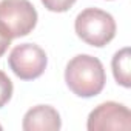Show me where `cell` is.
<instances>
[{"instance_id":"4","label":"cell","mask_w":131,"mask_h":131,"mask_svg":"<svg viewBox=\"0 0 131 131\" xmlns=\"http://www.w3.org/2000/svg\"><path fill=\"white\" fill-rule=\"evenodd\" d=\"M9 68L22 80H34L40 77L46 68V52L34 43H22L13 48L8 57Z\"/></svg>"},{"instance_id":"1","label":"cell","mask_w":131,"mask_h":131,"mask_svg":"<svg viewBox=\"0 0 131 131\" xmlns=\"http://www.w3.org/2000/svg\"><path fill=\"white\" fill-rule=\"evenodd\" d=\"M65 82L76 96L88 99L100 94L106 82V74L97 57L79 54L68 62L65 70Z\"/></svg>"},{"instance_id":"7","label":"cell","mask_w":131,"mask_h":131,"mask_svg":"<svg viewBox=\"0 0 131 131\" xmlns=\"http://www.w3.org/2000/svg\"><path fill=\"white\" fill-rule=\"evenodd\" d=\"M129 48H122L120 51H117L113 57L111 67H113V74L114 79L119 85L129 88L131 86V77H129Z\"/></svg>"},{"instance_id":"2","label":"cell","mask_w":131,"mask_h":131,"mask_svg":"<svg viewBox=\"0 0 131 131\" xmlns=\"http://www.w3.org/2000/svg\"><path fill=\"white\" fill-rule=\"evenodd\" d=\"M77 36L88 45L102 48L116 36V22L113 16L99 8L83 9L74 22Z\"/></svg>"},{"instance_id":"11","label":"cell","mask_w":131,"mask_h":131,"mask_svg":"<svg viewBox=\"0 0 131 131\" xmlns=\"http://www.w3.org/2000/svg\"><path fill=\"white\" fill-rule=\"evenodd\" d=\"M0 131H2V125H0Z\"/></svg>"},{"instance_id":"10","label":"cell","mask_w":131,"mask_h":131,"mask_svg":"<svg viewBox=\"0 0 131 131\" xmlns=\"http://www.w3.org/2000/svg\"><path fill=\"white\" fill-rule=\"evenodd\" d=\"M9 45H11V36L8 34V31L2 25H0V57L6 52Z\"/></svg>"},{"instance_id":"5","label":"cell","mask_w":131,"mask_h":131,"mask_svg":"<svg viewBox=\"0 0 131 131\" xmlns=\"http://www.w3.org/2000/svg\"><path fill=\"white\" fill-rule=\"evenodd\" d=\"M90 131H108V129H131V113L129 110L117 102H105L96 106L86 122Z\"/></svg>"},{"instance_id":"3","label":"cell","mask_w":131,"mask_h":131,"mask_svg":"<svg viewBox=\"0 0 131 131\" xmlns=\"http://www.w3.org/2000/svg\"><path fill=\"white\" fill-rule=\"evenodd\" d=\"M37 23V11L29 0H2L0 2V25L11 39L28 36Z\"/></svg>"},{"instance_id":"6","label":"cell","mask_w":131,"mask_h":131,"mask_svg":"<svg viewBox=\"0 0 131 131\" xmlns=\"http://www.w3.org/2000/svg\"><path fill=\"white\" fill-rule=\"evenodd\" d=\"M60 126V114L49 105H37L28 110L22 123L25 131H57Z\"/></svg>"},{"instance_id":"8","label":"cell","mask_w":131,"mask_h":131,"mask_svg":"<svg viewBox=\"0 0 131 131\" xmlns=\"http://www.w3.org/2000/svg\"><path fill=\"white\" fill-rule=\"evenodd\" d=\"M13 82L11 79L3 73L0 71V108L5 106L9 100H11V96H13Z\"/></svg>"},{"instance_id":"9","label":"cell","mask_w":131,"mask_h":131,"mask_svg":"<svg viewBox=\"0 0 131 131\" xmlns=\"http://www.w3.org/2000/svg\"><path fill=\"white\" fill-rule=\"evenodd\" d=\"M42 3H43V6L48 11L65 13V11H68L76 3V0H42Z\"/></svg>"}]
</instances>
